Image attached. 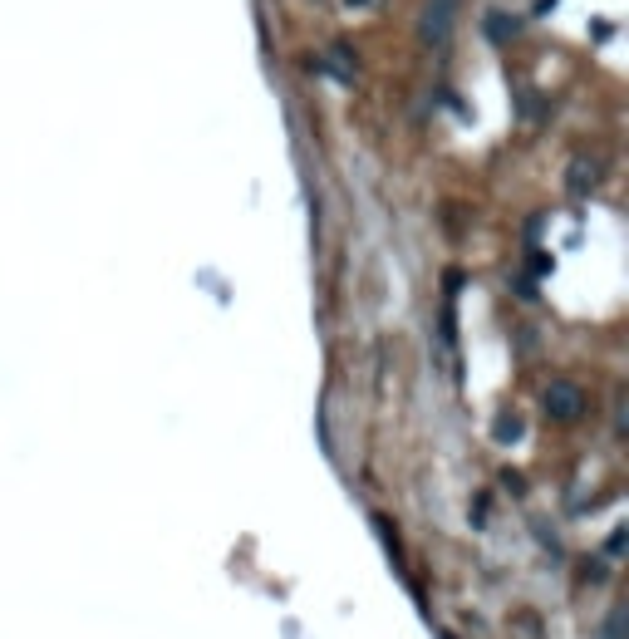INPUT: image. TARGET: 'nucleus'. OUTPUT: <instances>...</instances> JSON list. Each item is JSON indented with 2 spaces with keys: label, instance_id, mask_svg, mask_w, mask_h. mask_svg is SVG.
<instances>
[{
  "label": "nucleus",
  "instance_id": "obj_1",
  "mask_svg": "<svg viewBox=\"0 0 629 639\" xmlns=\"http://www.w3.org/2000/svg\"><path fill=\"white\" fill-rule=\"evenodd\" d=\"M541 404H546V413H551L556 423H580V418H585V389L571 384V379H556V384H546Z\"/></svg>",
  "mask_w": 629,
  "mask_h": 639
},
{
  "label": "nucleus",
  "instance_id": "obj_8",
  "mask_svg": "<svg viewBox=\"0 0 629 639\" xmlns=\"http://www.w3.org/2000/svg\"><path fill=\"white\" fill-rule=\"evenodd\" d=\"M349 5H364V0H349Z\"/></svg>",
  "mask_w": 629,
  "mask_h": 639
},
{
  "label": "nucleus",
  "instance_id": "obj_3",
  "mask_svg": "<svg viewBox=\"0 0 629 639\" xmlns=\"http://www.w3.org/2000/svg\"><path fill=\"white\" fill-rule=\"evenodd\" d=\"M600 177H605V163H600V158L575 153L571 168H566V192H571V197H590V192L600 187Z\"/></svg>",
  "mask_w": 629,
  "mask_h": 639
},
{
  "label": "nucleus",
  "instance_id": "obj_2",
  "mask_svg": "<svg viewBox=\"0 0 629 639\" xmlns=\"http://www.w3.org/2000/svg\"><path fill=\"white\" fill-rule=\"evenodd\" d=\"M453 15H458V0H428L423 15H418V40L423 45H443L448 30H453Z\"/></svg>",
  "mask_w": 629,
  "mask_h": 639
},
{
  "label": "nucleus",
  "instance_id": "obj_5",
  "mask_svg": "<svg viewBox=\"0 0 629 639\" xmlns=\"http://www.w3.org/2000/svg\"><path fill=\"white\" fill-rule=\"evenodd\" d=\"M325 64H330V74H335L340 84H349V79H354V55H349L344 45H335V50L325 55Z\"/></svg>",
  "mask_w": 629,
  "mask_h": 639
},
{
  "label": "nucleus",
  "instance_id": "obj_6",
  "mask_svg": "<svg viewBox=\"0 0 629 639\" xmlns=\"http://www.w3.org/2000/svg\"><path fill=\"white\" fill-rule=\"evenodd\" d=\"M516 438H521V423L502 413V418H497V443H516Z\"/></svg>",
  "mask_w": 629,
  "mask_h": 639
},
{
  "label": "nucleus",
  "instance_id": "obj_7",
  "mask_svg": "<svg viewBox=\"0 0 629 639\" xmlns=\"http://www.w3.org/2000/svg\"><path fill=\"white\" fill-rule=\"evenodd\" d=\"M605 551H610V556H620V551H625V526H615V536H610V546H605Z\"/></svg>",
  "mask_w": 629,
  "mask_h": 639
},
{
  "label": "nucleus",
  "instance_id": "obj_4",
  "mask_svg": "<svg viewBox=\"0 0 629 639\" xmlns=\"http://www.w3.org/2000/svg\"><path fill=\"white\" fill-rule=\"evenodd\" d=\"M512 35H516V15H507V10H492V15H487V40L507 45Z\"/></svg>",
  "mask_w": 629,
  "mask_h": 639
}]
</instances>
